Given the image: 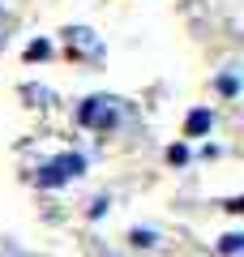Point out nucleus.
I'll list each match as a JSON object with an SVG mask.
<instances>
[{
  "label": "nucleus",
  "instance_id": "f257e3e1",
  "mask_svg": "<svg viewBox=\"0 0 244 257\" xmlns=\"http://www.w3.org/2000/svg\"><path fill=\"white\" fill-rule=\"evenodd\" d=\"M210 120H214L210 111H193L189 124H184V133H189V138H197V133H206V128H210Z\"/></svg>",
  "mask_w": 244,
  "mask_h": 257
},
{
  "label": "nucleus",
  "instance_id": "f03ea898",
  "mask_svg": "<svg viewBox=\"0 0 244 257\" xmlns=\"http://www.w3.org/2000/svg\"><path fill=\"white\" fill-rule=\"evenodd\" d=\"M240 248V236H223V253H235Z\"/></svg>",
  "mask_w": 244,
  "mask_h": 257
}]
</instances>
